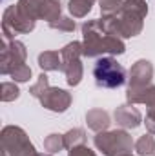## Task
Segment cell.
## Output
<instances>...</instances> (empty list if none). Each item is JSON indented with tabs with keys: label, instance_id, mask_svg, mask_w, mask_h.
I'll use <instances>...</instances> for the list:
<instances>
[{
	"label": "cell",
	"instance_id": "obj_1",
	"mask_svg": "<svg viewBox=\"0 0 155 156\" xmlns=\"http://www.w3.org/2000/svg\"><path fill=\"white\" fill-rule=\"evenodd\" d=\"M146 15H148L146 0H124L120 11H117L112 16H102V22L112 35L119 38H133L141 35Z\"/></svg>",
	"mask_w": 155,
	"mask_h": 156
},
{
	"label": "cell",
	"instance_id": "obj_2",
	"mask_svg": "<svg viewBox=\"0 0 155 156\" xmlns=\"http://www.w3.org/2000/svg\"><path fill=\"white\" fill-rule=\"evenodd\" d=\"M126 45L122 38L112 35L102 18L86 20L82 24V55L88 58H97L100 55H122Z\"/></svg>",
	"mask_w": 155,
	"mask_h": 156
},
{
	"label": "cell",
	"instance_id": "obj_3",
	"mask_svg": "<svg viewBox=\"0 0 155 156\" xmlns=\"http://www.w3.org/2000/svg\"><path fill=\"white\" fill-rule=\"evenodd\" d=\"M40 18V5L29 0H18L9 5L2 15V40L11 42L15 35H28L35 29Z\"/></svg>",
	"mask_w": 155,
	"mask_h": 156
},
{
	"label": "cell",
	"instance_id": "obj_4",
	"mask_svg": "<svg viewBox=\"0 0 155 156\" xmlns=\"http://www.w3.org/2000/svg\"><path fill=\"white\" fill-rule=\"evenodd\" d=\"M2 156H37V149L31 144L26 131L18 125H6L0 133Z\"/></svg>",
	"mask_w": 155,
	"mask_h": 156
},
{
	"label": "cell",
	"instance_id": "obj_5",
	"mask_svg": "<svg viewBox=\"0 0 155 156\" xmlns=\"http://www.w3.org/2000/svg\"><path fill=\"white\" fill-rule=\"evenodd\" d=\"M95 147L104 156H122L130 154L131 149L135 147L131 136L124 129H115V131H100L93 138Z\"/></svg>",
	"mask_w": 155,
	"mask_h": 156
},
{
	"label": "cell",
	"instance_id": "obj_6",
	"mask_svg": "<svg viewBox=\"0 0 155 156\" xmlns=\"http://www.w3.org/2000/svg\"><path fill=\"white\" fill-rule=\"evenodd\" d=\"M93 78L102 89H117L126 82V69L113 56H102L93 66Z\"/></svg>",
	"mask_w": 155,
	"mask_h": 156
},
{
	"label": "cell",
	"instance_id": "obj_7",
	"mask_svg": "<svg viewBox=\"0 0 155 156\" xmlns=\"http://www.w3.org/2000/svg\"><path fill=\"white\" fill-rule=\"evenodd\" d=\"M60 56H62V73L66 75L68 85L75 87L82 82L84 76V67L80 62L82 55V42H70L68 45H64L60 49Z\"/></svg>",
	"mask_w": 155,
	"mask_h": 156
},
{
	"label": "cell",
	"instance_id": "obj_8",
	"mask_svg": "<svg viewBox=\"0 0 155 156\" xmlns=\"http://www.w3.org/2000/svg\"><path fill=\"white\" fill-rule=\"evenodd\" d=\"M28 58L26 45L18 40L4 42L2 40V51H0V73L2 75H11L17 67L24 66Z\"/></svg>",
	"mask_w": 155,
	"mask_h": 156
},
{
	"label": "cell",
	"instance_id": "obj_9",
	"mask_svg": "<svg viewBox=\"0 0 155 156\" xmlns=\"http://www.w3.org/2000/svg\"><path fill=\"white\" fill-rule=\"evenodd\" d=\"M126 100L128 104H146L148 107V113H146V118H144V123H146V129L148 133L155 134V85H148L141 91H126Z\"/></svg>",
	"mask_w": 155,
	"mask_h": 156
},
{
	"label": "cell",
	"instance_id": "obj_10",
	"mask_svg": "<svg viewBox=\"0 0 155 156\" xmlns=\"http://www.w3.org/2000/svg\"><path fill=\"white\" fill-rule=\"evenodd\" d=\"M153 80V66L150 60H137L131 69H130V78H128V91H141L148 85H152Z\"/></svg>",
	"mask_w": 155,
	"mask_h": 156
},
{
	"label": "cell",
	"instance_id": "obj_11",
	"mask_svg": "<svg viewBox=\"0 0 155 156\" xmlns=\"http://www.w3.org/2000/svg\"><path fill=\"white\" fill-rule=\"evenodd\" d=\"M42 107H46L47 111H53V113H66L71 105V94L66 91V89H60V87H47V91L39 98Z\"/></svg>",
	"mask_w": 155,
	"mask_h": 156
},
{
	"label": "cell",
	"instance_id": "obj_12",
	"mask_svg": "<svg viewBox=\"0 0 155 156\" xmlns=\"http://www.w3.org/2000/svg\"><path fill=\"white\" fill-rule=\"evenodd\" d=\"M113 118H115L117 125H120L122 129H137L142 123V115L133 104L119 105L113 113Z\"/></svg>",
	"mask_w": 155,
	"mask_h": 156
},
{
	"label": "cell",
	"instance_id": "obj_13",
	"mask_svg": "<svg viewBox=\"0 0 155 156\" xmlns=\"http://www.w3.org/2000/svg\"><path fill=\"white\" fill-rule=\"evenodd\" d=\"M86 123L91 131L100 133V131H108L112 120H110V115L104 109H89L86 113Z\"/></svg>",
	"mask_w": 155,
	"mask_h": 156
},
{
	"label": "cell",
	"instance_id": "obj_14",
	"mask_svg": "<svg viewBox=\"0 0 155 156\" xmlns=\"http://www.w3.org/2000/svg\"><path fill=\"white\" fill-rule=\"evenodd\" d=\"M39 67L42 71H62V56L59 51H44L39 55Z\"/></svg>",
	"mask_w": 155,
	"mask_h": 156
},
{
	"label": "cell",
	"instance_id": "obj_15",
	"mask_svg": "<svg viewBox=\"0 0 155 156\" xmlns=\"http://www.w3.org/2000/svg\"><path fill=\"white\" fill-rule=\"evenodd\" d=\"M62 13H60V2H55V0H44L42 5H40V18L46 20L47 24L55 22L57 18H60Z\"/></svg>",
	"mask_w": 155,
	"mask_h": 156
},
{
	"label": "cell",
	"instance_id": "obj_16",
	"mask_svg": "<svg viewBox=\"0 0 155 156\" xmlns=\"http://www.w3.org/2000/svg\"><path fill=\"white\" fill-rule=\"evenodd\" d=\"M95 0H70L68 2V11L71 13L73 18H84L91 11Z\"/></svg>",
	"mask_w": 155,
	"mask_h": 156
},
{
	"label": "cell",
	"instance_id": "obj_17",
	"mask_svg": "<svg viewBox=\"0 0 155 156\" xmlns=\"http://www.w3.org/2000/svg\"><path fill=\"white\" fill-rule=\"evenodd\" d=\"M86 131L75 127V129H70L66 134H64V142H66V149H73L78 145H86Z\"/></svg>",
	"mask_w": 155,
	"mask_h": 156
},
{
	"label": "cell",
	"instance_id": "obj_18",
	"mask_svg": "<svg viewBox=\"0 0 155 156\" xmlns=\"http://www.w3.org/2000/svg\"><path fill=\"white\" fill-rule=\"evenodd\" d=\"M44 149L49 153V154H57L60 151L66 149V142H64V134H59V133H53L49 136L44 138Z\"/></svg>",
	"mask_w": 155,
	"mask_h": 156
},
{
	"label": "cell",
	"instance_id": "obj_19",
	"mask_svg": "<svg viewBox=\"0 0 155 156\" xmlns=\"http://www.w3.org/2000/svg\"><path fill=\"white\" fill-rule=\"evenodd\" d=\"M135 151L139 156H152L155 153V138L152 133L142 134L137 142H135Z\"/></svg>",
	"mask_w": 155,
	"mask_h": 156
},
{
	"label": "cell",
	"instance_id": "obj_20",
	"mask_svg": "<svg viewBox=\"0 0 155 156\" xmlns=\"http://www.w3.org/2000/svg\"><path fill=\"white\" fill-rule=\"evenodd\" d=\"M20 96V89L15 82H2L0 85V98L2 102H13Z\"/></svg>",
	"mask_w": 155,
	"mask_h": 156
},
{
	"label": "cell",
	"instance_id": "obj_21",
	"mask_svg": "<svg viewBox=\"0 0 155 156\" xmlns=\"http://www.w3.org/2000/svg\"><path fill=\"white\" fill-rule=\"evenodd\" d=\"M49 27L51 29H57V31H62V33H73L75 31V27H77V24H75V20L73 18H70V16H60V18H57L55 22H51L49 24Z\"/></svg>",
	"mask_w": 155,
	"mask_h": 156
},
{
	"label": "cell",
	"instance_id": "obj_22",
	"mask_svg": "<svg viewBox=\"0 0 155 156\" xmlns=\"http://www.w3.org/2000/svg\"><path fill=\"white\" fill-rule=\"evenodd\" d=\"M47 87H49V78H47V75H40L39 80L29 87V93H31V96H35V98H40L46 91H47Z\"/></svg>",
	"mask_w": 155,
	"mask_h": 156
},
{
	"label": "cell",
	"instance_id": "obj_23",
	"mask_svg": "<svg viewBox=\"0 0 155 156\" xmlns=\"http://www.w3.org/2000/svg\"><path fill=\"white\" fill-rule=\"evenodd\" d=\"M9 76L13 78V82H20V83H22V82H28V80L31 78V67L24 64V66L17 67V69H15Z\"/></svg>",
	"mask_w": 155,
	"mask_h": 156
},
{
	"label": "cell",
	"instance_id": "obj_24",
	"mask_svg": "<svg viewBox=\"0 0 155 156\" xmlns=\"http://www.w3.org/2000/svg\"><path fill=\"white\" fill-rule=\"evenodd\" d=\"M68 156H97V154H95V151H91L88 145H78V147L70 149V154Z\"/></svg>",
	"mask_w": 155,
	"mask_h": 156
},
{
	"label": "cell",
	"instance_id": "obj_25",
	"mask_svg": "<svg viewBox=\"0 0 155 156\" xmlns=\"http://www.w3.org/2000/svg\"><path fill=\"white\" fill-rule=\"evenodd\" d=\"M29 2H33V4H37V5H42L44 0H29Z\"/></svg>",
	"mask_w": 155,
	"mask_h": 156
},
{
	"label": "cell",
	"instance_id": "obj_26",
	"mask_svg": "<svg viewBox=\"0 0 155 156\" xmlns=\"http://www.w3.org/2000/svg\"><path fill=\"white\" fill-rule=\"evenodd\" d=\"M37 156H53V154H39V153H37Z\"/></svg>",
	"mask_w": 155,
	"mask_h": 156
},
{
	"label": "cell",
	"instance_id": "obj_27",
	"mask_svg": "<svg viewBox=\"0 0 155 156\" xmlns=\"http://www.w3.org/2000/svg\"><path fill=\"white\" fill-rule=\"evenodd\" d=\"M122 156H133V154H122Z\"/></svg>",
	"mask_w": 155,
	"mask_h": 156
},
{
	"label": "cell",
	"instance_id": "obj_28",
	"mask_svg": "<svg viewBox=\"0 0 155 156\" xmlns=\"http://www.w3.org/2000/svg\"><path fill=\"white\" fill-rule=\"evenodd\" d=\"M55 2H60V0H55Z\"/></svg>",
	"mask_w": 155,
	"mask_h": 156
}]
</instances>
